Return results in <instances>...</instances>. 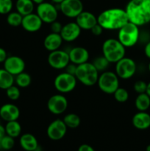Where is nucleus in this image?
I'll return each mask as SVG.
<instances>
[{"mask_svg":"<svg viewBox=\"0 0 150 151\" xmlns=\"http://www.w3.org/2000/svg\"><path fill=\"white\" fill-rule=\"evenodd\" d=\"M36 13L43 23L51 24L56 21L58 17V10L55 4L53 3L44 2L38 4L36 8Z\"/></svg>","mask_w":150,"mask_h":151,"instance_id":"obj_9","label":"nucleus"},{"mask_svg":"<svg viewBox=\"0 0 150 151\" xmlns=\"http://www.w3.org/2000/svg\"><path fill=\"white\" fill-rule=\"evenodd\" d=\"M124 10L131 23L138 27L150 23V0H129Z\"/></svg>","mask_w":150,"mask_h":151,"instance_id":"obj_1","label":"nucleus"},{"mask_svg":"<svg viewBox=\"0 0 150 151\" xmlns=\"http://www.w3.org/2000/svg\"><path fill=\"white\" fill-rule=\"evenodd\" d=\"M3 63L4 69L12 74L13 76L24 72L26 67L24 60L21 57L16 55L8 56Z\"/></svg>","mask_w":150,"mask_h":151,"instance_id":"obj_14","label":"nucleus"},{"mask_svg":"<svg viewBox=\"0 0 150 151\" xmlns=\"http://www.w3.org/2000/svg\"><path fill=\"white\" fill-rule=\"evenodd\" d=\"M43 22L37 13H32L23 16L21 25L24 30L29 32H35L41 29Z\"/></svg>","mask_w":150,"mask_h":151,"instance_id":"obj_16","label":"nucleus"},{"mask_svg":"<svg viewBox=\"0 0 150 151\" xmlns=\"http://www.w3.org/2000/svg\"><path fill=\"white\" fill-rule=\"evenodd\" d=\"M148 69H149V72H150V62L149 63V65H148Z\"/></svg>","mask_w":150,"mask_h":151,"instance_id":"obj_48","label":"nucleus"},{"mask_svg":"<svg viewBox=\"0 0 150 151\" xmlns=\"http://www.w3.org/2000/svg\"><path fill=\"white\" fill-rule=\"evenodd\" d=\"M147 94L150 97V81L147 83V88H146V91Z\"/></svg>","mask_w":150,"mask_h":151,"instance_id":"obj_43","label":"nucleus"},{"mask_svg":"<svg viewBox=\"0 0 150 151\" xmlns=\"http://www.w3.org/2000/svg\"><path fill=\"white\" fill-rule=\"evenodd\" d=\"M147 88V83L144 81H138L134 83L133 88L137 94L146 93Z\"/></svg>","mask_w":150,"mask_h":151,"instance_id":"obj_35","label":"nucleus"},{"mask_svg":"<svg viewBox=\"0 0 150 151\" xmlns=\"http://www.w3.org/2000/svg\"><path fill=\"white\" fill-rule=\"evenodd\" d=\"M13 7V0H0V14L7 15Z\"/></svg>","mask_w":150,"mask_h":151,"instance_id":"obj_33","label":"nucleus"},{"mask_svg":"<svg viewBox=\"0 0 150 151\" xmlns=\"http://www.w3.org/2000/svg\"><path fill=\"white\" fill-rule=\"evenodd\" d=\"M32 82V78L29 74L23 72L15 76V83L19 88H24L29 86Z\"/></svg>","mask_w":150,"mask_h":151,"instance_id":"obj_28","label":"nucleus"},{"mask_svg":"<svg viewBox=\"0 0 150 151\" xmlns=\"http://www.w3.org/2000/svg\"><path fill=\"white\" fill-rule=\"evenodd\" d=\"M129 92L127 90L124 88H119L116 89V91L113 93V97H114L115 100L119 103H125L129 99Z\"/></svg>","mask_w":150,"mask_h":151,"instance_id":"obj_31","label":"nucleus"},{"mask_svg":"<svg viewBox=\"0 0 150 151\" xmlns=\"http://www.w3.org/2000/svg\"><path fill=\"white\" fill-rule=\"evenodd\" d=\"M76 23L81 29L91 30L93 27L95 26L97 22V17L89 11H82L80 14L76 16Z\"/></svg>","mask_w":150,"mask_h":151,"instance_id":"obj_18","label":"nucleus"},{"mask_svg":"<svg viewBox=\"0 0 150 151\" xmlns=\"http://www.w3.org/2000/svg\"><path fill=\"white\" fill-rule=\"evenodd\" d=\"M68 100L62 94H54L49 97L47 102V109L50 113L60 115L64 113L68 108Z\"/></svg>","mask_w":150,"mask_h":151,"instance_id":"obj_12","label":"nucleus"},{"mask_svg":"<svg viewBox=\"0 0 150 151\" xmlns=\"http://www.w3.org/2000/svg\"><path fill=\"white\" fill-rule=\"evenodd\" d=\"M99 72L96 70L92 63L86 62L78 65L76 67L75 77L77 81L86 86H92L97 83Z\"/></svg>","mask_w":150,"mask_h":151,"instance_id":"obj_4","label":"nucleus"},{"mask_svg":"<svg viewBox=\"0 0 150 151\" xmlns=\"http://www.w3.org/2000/svg\"><path fill=\"white\" fill-rule=\"evenodd\" d=\"M63 25L58 22L57 20L54 21L52 23L50 24V29H51V32H54V33H58L60 34L62 30Z\"/></svg>","mask_w":150,"mask_h":151,"instance_id":"obj_36","label":"nucleus"},{"mask_svg":"<svg viewBox=\"0 0 150 151\" xmlns=\"http://www.w3.org/2000/svg\"><path fill=\"white\" fill-rule=\"evenodd\" d=\"M76 83L77 80L74 75L64 72L57 75L54 78V86L58 92L66 94L72 91L76 88Z\"/></svg>","mask_w":150,"mask_h":151,"instance_id":"obj_7","label":"nucleus"},{"mask_svg":"<svg viewBox=\"0 0 150 151\" xmlns=\"http://www.w3.org/2000/svg\"><path fill=\"white\" fill-rule=\"evenodd\" d=\"M76 67H77L76 65H75L74 63H72L70 62V63L67 65V66L65 68V69H66V72H67V73L70 74V75H74L75 76V73H76Z\"/></svg>","mask_w":150,"mask_h":151,"instance_id":"obj_38","label":"nucleus"},{"mask_svg":"<svg viewBox=\"0 0 150 151\" xmlns=\"http://www.w3.org/2000/svg\"><path fill=\"white\" fill-rule=\"evenodd\" d=\"M135 106L139 111H146L150 107V97L146 93L138 94L135 98Z\"/></svg>","mask_w":150,"mask_h":151,"instance_id":"obj_25","label":"nucleus"},{"mask_svg":"<svg viewBox=\"0 0 150 151\" xmlns=\"http://www.w3.org/2000/svg\"><path fill=\"white\" fill-rule=\"evenodd\" d=\"M19 143L22 148L26 151H35L38 147L36 137L32 134H24L21 136Z\"/></svg>","mask_w":150,"mask_h":151,"instance_id":"obj_22","label":"nucleus"},{"mask_svg":"<svg viewBox=\"0 0 150 151\" xmlns=\"http://www.w3.org/2000/svg\"><path fill=\"white\" fill-rule=\"evenodd\" d=\"M63 1V0H51V1L55 4H60Z\"/></svg>","mask_w":150,"mask_h":151,"instance_id":"obj_45","label":"nucleus"},{"mask_svg":"<svg viewBox=\"0 0 150 151\" xmlns=\"http://www.w3.org/2000/svg\"><path fill=\"white\" fill-rule=\"evenodd\" d=\"M63 120L67 126V128H71V129H74V128H78L81 123L80 117L77 114L74 113L68 114L67 115L64 116Z\"/></svg>","mask_w":150,"mask_h":151,"instance_id":"obj_27","label":"nucleus"},{"mask_svg":"<svg viewBox=\"0 0 150 151\" xmlns=\"http://www.w3.org/2000/svg\"><path fill=\"white\" fill-rule=\"evenodd\" d=\"M144 53H145L146 56L150 59V41L147 43L144 47Z\"/></svg>","mask_w":150,"mask_h":151,"instance_id":"obj_41","label":"nucleus"},{"mask_svg":"<svg viewBox=\"0 0 150 151\" xmlns=\"http://www.w3.org/2000/svg\"><path fill=\"white\" fill-rule=\"evenodd\" d=\"M59 6L62 13L70 19H76V16L83 11V4L81 0H63Z\"/></svg>","mask_w":150,"mask_h":151,"instance_id":"obj_10","label":"nucleus"},{"mask_svg":"<svg viewBox=\"0 0 150 151\" xmlns=\"http://www.w3.org/2000/svg\"><path fill=\"white\" fill-rule=\"evenodd\" d=\"M16 11L23 16L33 13L35 3L32 0H16Z\"/></svg>","mask_w":150,"mask_h":151,"instance_id":"obj_23","label":"nucleus"},{"mask_svg":"<svg viewBox=\"0 0 150 151\" xmlns=\"http://www.w3.org/2000/svg\"><path fill=\"white\" fill-rule=\"evenodd\" d=\"M137 70L135 60L130 58L124 57L116 63L115 72L119 78L127 80L132 78Z\"/></svg>","mask_w":150,"mask_h":151,"instance_id":"obj_8","label":"nucleus"},{"mask_svg":"<svg viewBox=\"0 0 150 151\" xmlns=\"http://www.w3.org/2000/svg\"><path fill=\"white\" fill-rule=\"evenodd\" d=\"M15 145L14 138L6 134L1 139V149L4 150H9L13 147Z\"/></svg>","mask_w":150,"mask_h":151,"instance_id":"obj_34","label":"nucleus"},{"mask_svg":"<svg viewBox=\"0 0 150 151\" xmlns=\"http://www.w3.org/2000/svg\"><path fill=\"white\" fill-rule=\"evenodd\" d=\"M92 63L99 72H103L104 71H107L110 63L102 55L95 58Z\"/></svg>","mask_w":150,"mask_h":151,"instance_id":"obj_29","label":"nucleus"},{"mask_svg":"<svg viewBox=\"0 0 150 151\" xmlns=\"http://www.w3.org/2000/svg\"><path fill=\"white\" fill-rule=\"evenodd\" d=\"M140 38L139 27L128 22L119 29L117 39L126 48L134 47Z\"/></svg>","mask_w":150,"mask_h":151,"instance_id":"obj_5","label":"nucleus"},{"mask_svg":"<svg viewBox=\"0 0 150 151\" xmlns=\"http://www.w3.org/2000/svg\"><path fill=\"white\" fill-rule=\"evenodd\" d=\"M15 76L12 74L7 72L6 69H0V88L3 90H6L14 85Z\"/></svg>","mask_w":150,"mask_h":151,"instance_id":"obj_24","label":"nucleus"},{"mask_svg":"<svg viewBox=\"0 0 150 151\" xmlns=\"http://www.w3.org/2000/svg\"><path fill=\"white\" fill-rule=\"evenodd\" d=\"M20 116L19 107L13 103H6L0 108V117L6 122L18 120Z\"/></svg>","mask_w":150,"mask_h":151,"instance_id":"obj_19","label":"nucleus"},{"mask_svg":"<svg viewBox=\"0 0 150 151\" xmlns=\"http://www.w3.org/2000/svg\"><path fill=\"white\" fill-rule=\"evenodd\" d=\"M8 57L6 50L2 47H0V63H4L7 58Z\"/></svg>","mask_w":150,"mask_h":151,"instance_id":"obj_39","label":"nucleus"},{"mask_svg":"<svg viewBox=\"0 0 150 151\" xmlns=\"http://www.w3.org/2000/svg\"><path fill=\"white\" fill-rule=\"evenodd\" d=\"M68 52H69L70 62L74 63L76 66L88 62L89 60V52L85 47H74L70 49Z\"/></svg>","mask_w":150,"mask_h":151,"instance_id":"obj_17","label":"nucleus"},{"mask_svg":"<svg viewBox=\"0 0 150 151\" xmlns=\"http://www.w3.org/2000/svg\"><path fill=\"white\" fill-rule=\"evenodd\" d=\"M5 135H6L5 128L0 124V138H2V137H4Z\"/></svg>","mask_w":150,"mask_h":151,"instance_id":"obj_42","label":"nucleus"},{"mask_svg":"<svg viewBox=\"0 0 150 151\" xmlns=\"http://www.w3.org/2000/svg\"><path fill=\"white\" fill-rule=\"evenodd\" d=\"M97 84L99 89L107 94H113L119 87V78L116 72L104 71L99 75Z\"/></svg>","mask_w":150,"mask_h":151,"instance_id":"obj_6","label":"nucleus"},{"mask_svg":"<svg viewBox=\"0 0 150 151\" xmlns=\"http://www.w3.org/2000/svg\"><path fill=\"white\" fill-rule=\"evenodd\" d=\"M32 1H33V2L35 3V4H41V3H42V2H44V1H45V0H32Z\"/></svg>","mask_w":150,"mask_h":151,"instance_id":"obj_44","label":"nucleus"},{"mask_svg":"<svg viewBox=\"0 0 150 151\" xmlns=\"http://www.w3.org/2000/svg\"><path fill=\"white\" fill-rule=\"evenodd\" d=\"M49 65L54 69H63L70 63L68 51L57 50L50 52L47 58Z\"/></svg>","mask_w":150,"mask_h":151,"instance_id":"obj_11","label":"nucleus"},{"mask_svg":"<svg viewBox=\"0 0 150 151\" xmlns=\"http://www.w3.org/2000/svg\"><path fill=\"white\" fill-rule=\"evenodd\" d=\"M67 129V126L63 119H57L52 121L49 125L46 130V134L50 139L53 141H58L62 139L66 136Z\"/></svg>","mask_w":150,"mask_h":151,"instance_id":"obj_13","label":"nucleus"},{"mask_svg":"<svg viewBox=\"0 0 150 151\" xmlns=\"http://www.w3.org/2000/svg\"><path fill=\"white\" fill-rule=\"evenodd\" d=\"M129 22L124 9L110 8L101 12L97 16V22L106 30H119Z\"/></svg>","mask_w":150,"mask_h":151,"instance_id":"obj_2","label":"nucleus"},{"mask_svg":"<svg viewBox=\"0 0 150 151\" xmlns=\"http://www.w3.org/2000/svg\"><path fill=\"white\" fill-rule=\"evenodd\" d=\"M1 139L2 138H0V150H2L1 149Z\"/></svg>","mask_w":150,"mask_h":151,"instance_id":"obj_47","label":"nucleus"},{"mask_svg":"<svg viewBox=\"0 0 150 151\" xmlns=\"http://www.w3.org/2000/svg\"><path fill=\"white\" fill-rule=\"evenodd\" d=\"M63 38L60 34L50 32L45 37L44 40V47L49 52L59 50L63 44Z\"/></svg>","mask_w":150,"mask_h":151,"instance_id":"obj_20","label":"nucleus"},{"mask_svg":"<svg viewBox=\"0 0 150 151\" xmlns=\"http://www.w3.org/2000/svg\"><path fill=\"white\" fill-rule=\"evenodd\" d=\"M4 128H5L6 134L13 138L19 137L21 133V125L17 120L7 122Z\"/></svg>","mask_w":150,"mask_h":151,"instance_id":"obj_26","label":"nucleus"},{"mask_svg":"<svg viewBox=\"0 0 150 151\" xmlns=\"http://www.w3.org/2000/svg\"><path fill=\"white\" fill-rule=\"evenodd\" d=\"M81 31L82 29L76 22H69L63 25L60 34L63 41L73 42L79 38L81 34Z\"/></svg>","mask_w":150,"mask_h":151,"instance_id":"obj_15","label":"nucleus"},{"mask_svg":"<svg viewBox=\"0 0 150 151\" xmlns=\"http://www.w3.org/2000/svg\"><path fill=\"white\" fill-rule=\"evenodd\" d=\"M133 126L138 130H146L150 128V114L146 111H138L132 119Z\"/></svg>","mask_w":150,"mask_h":151,"instance_id":"obj_21","label":"nucleus"},{"mask_svg":"<svg viewBox=\"0 0 150 151\" xmlns=\"http://www.w3.org/2000/svg\"><path fill=\"white\" fill-rule=\"evenodd\" d=\"M102 55L110 63H116L125 57L126 47L117 38H108L105 40L101 47Z\"/></svg>","mask_w":150,"mask_h":151,"instance_id":"obj_3","label":"nucleus"},{"mask_svg":"<svg viewBox=\"0 0 150 151\" xmlns=\"http://www.w3.org/2000/svg\"><path fill=\"white\" fill-rule=\"evenodd\" d=\"M103 30H104V29L97 23L95 26L93 27L92 29H91V32H92L93 35H95V36H99V35H101V33L103 32Z\"/></svg>","mask_w":150,"mask_h":151,"instance_id":"obj_37","label":"nucleus"},{"mask_svg":"<svg viewBox=\"0 0 150 151\" xmlns=\"http://www.w3.org/2000/svg\"><path fill=\"white\" fill-rule=\"evenodd\" d=\"M6 94H7V97L10 100L16 101V100H19L21 96V91L20 89H19V87L15 85L11 86L7 89H6Z\"/></svg>","mask_w":150,"mask_h":151,"instance_id":"obj_32","label":"nucleus"},{"mask_svg":"<svg viewBox=\"0 0 150 151\" xmlns=\"http://www.w3.org/2000/svg\"><path fill=\"white\" fill-rule=\"evenodd\" d=\"M146 151H150V145H149L146 148Z\"/></svg>","mask_w":150,"mask_h":151,"instance_id":"obj_46","label":"nucleus"},{"mask_svg":"<svg viewBox=\"0 0 150 151\" xmlns=\"http://www.w3.org/2000/svg\"><path fill=\"white\" fill-rule=\"evenodd\" d=\"M78 151H95L94 147L87 144H82L78 148Z\"/></svg>","mask_w":150,"mask_h":151,"instance_id":"obj_40","label":"nucleus"},{"mask_svg":"<svg viewBox=\"0 0 150 151\" xmlns=\"http://www.w3.org/2000/svg\"><path fill=\"white\" fill-rule=\"evenodd\" d=\"M23 16L21 15L19 12H10L7 14V22L11 27H19L21 25Z\"/></svg>","mask_w":150,"mask_h":151,"instance_id":"obj_30","label":"nucleus"}]
</instances>
